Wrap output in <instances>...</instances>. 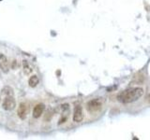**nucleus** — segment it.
Here are the masks:
<instances>
[{"label":"nucleus","mask_w":150,"mask_h":140,"mask_svg":"<svg viewBox=\"0 0 150 140\" xmlns=\"http://www.w3.org/2000/svg\"><path fill=\"white\" fill-rule=\"evenodd\" d=\"M9 66L11 64L8 63V58L3 53H0V69L4 73H8L9 71Z\"/></svg>","instance_id":"obj_6"},{"label":"nucleus","mask_w":150,"mask_h":140,"mask_svg":"<svg viewBox=\"0 0 150 140\" xmlns=\"http://www.w3.org/2000/svg\"><path fill=\"white\" fill-rule=\"evenodd\" d=\"M60 110H61V113H62V116L58 121V124H62L64 123H66L68 120V117L69 114V111H70V107L69 104H63L60 106Z\"/></svg>","instance_id":"obj_4"},{"label":"nucleus","mask_w":150,"mask_h":140,"mask_svg":"<svg viewBox=\"0 0 150 140\" xmlns=\"http://www.w3.org/2000/svg\"><path fill=\"white\" fill-rule=\"evenodd\" d=\"M40 82V79H39V77L36 76V75H33L29 78V80H28V84H29V86L31 88H35L38 84Z\"/></svg>","instance_id":"obj_11"},{"label":"nucleus","mask_w":150,"mask_h":140,"mask_svg":"<svg viewBox=\"0 0 150 140\" xmlns=\"http://www.w3.org/2000/svg\"><path fill=\"white\" fill-rule=\"evenodd\" d=\"M103 102L101 100V98H94V99H91L90 101L87 102L86 104V108L89 112H97L98 111L102 106Z\"/></svg>","instance_id":"obj_2"},{"label":"nucleus","mask_w":150,"mask_h":140,"mask_svg":"<svg viewBox=\"0 0 150 140\" xmlns=\"http://www.w3.org/2000/svg\"><path fill=\"white\" fill-rule=\"evenodd\" d=\"M27 106L25 103H21L18 106L17 109V115L21 120H25L27 116Z\"/></svg>","instance_id":"obj_7"},{"label":"nucleus","mask_w":150,"mask_h":140,"mask_svg":"<svg viewBox=\"0 0 150 140\" xmlns=\"http://www.w3.org/2000/svg\"><path fill=\"white\" fill-rule=\"evenodd\" d=\"M11 69H17L18 67H19V63H18V61H16V60H13L12 62H11Z\"/></svg>","instance_id":"obj_12"},{"label":"nucleus","mask_w":150,"mask_h":140,"mask_svg":"<svg viewBox=\"0 0 150 140\" xmlns=\"http://www.w3.org/2000/svg\"><path fill=\"white\" fill-rule=\"evenodd\" d=\"M146 100L150 103V93H149V94L147 95V97H146Z\"/></svg>","instance_id":"obj_13"},{"label":"nucleus","mask_w":150,"mask_h":140,"mask_svg":"<svg viewBox=\"0 0 150 140\" xmlns=\"http://www.w3.org/2000/svg\"><path fill=\"white\" fill-rule=\"evenodd\" d=\"M73 121L74 123H81L83 120V107L77 105L74 107V111H73Z\"/></svg>","instance_id":"obj_5"},{"label":"nucleus","mask_w":150,"mask_h":140,"mask_svg":"<svg viewBox=\"0 0 150 140\" xmlns=\"http://www.w3.org/2000/svg\"><path fill=\"white\" fill-rule=\"evenodd\" d=\"M144 95V89L141 87H131L122 91L117 95V100L122 104H130L136 102Z\"/></svg>","instance_id":"obj_1"},{"label":"nucleus","mask_w":150,"mask_h":140,"mask_svg":"<svg viewBox=\"0 0 150 140\" xmlns=\"http://www.w3.org/2000/svg\"><path fill=\"white\" fill-rule=\"evenodd\" d=\"M23 73H25V75H26V76H29V75L32 73L33 67L27 60L23 61Z\"/></svg>","instance_id":"obj_9"},{"label":"nucleus","mask_w":150,"mask_h":140,"mask_svg":"<svg viewBox=\"0 0 150 140\" xmlns=\"http://www.w3.org/2000/svg\"><path fill=\"white\" fill-rule=\"evenodd\" d=\"M1 94L4 95L5 97L6 96H13V94H14L13 89L9 86H5L1 91Z\"/></svg>","instance_id":"obj_10"},{"label":"nucleus","mask_w":150,"mask_h":140,"mask_svg":"<svg viewBox=\"0 0 150 140\" xmlns=\"http://www.w3.org/2000/svg\"><path fill=\"white\" fill-rule=\"evenodd\" d=\"M16 106V101L14 99L13 96H6L3 99L2 102V108L9 111V110H13Z\"/></svg>","instance_id":"obj_3"},{"label":"nucleus","mask_w":150,"mask_h":140,"mask_svg":"<svg viewBox=\"0 0 150 140\" xmlns=\"http://www.w3.org/2000/svg\"><path fill=\"white\" fill-rule=\"evenodd\" d=\"M44 108H45V106L43 104H38L35 106L34 109H33V117H34L35 119H39L40 117L43 114V111H44Z\"/></svg>","instance_id":"obj_8"}]
</instances>
